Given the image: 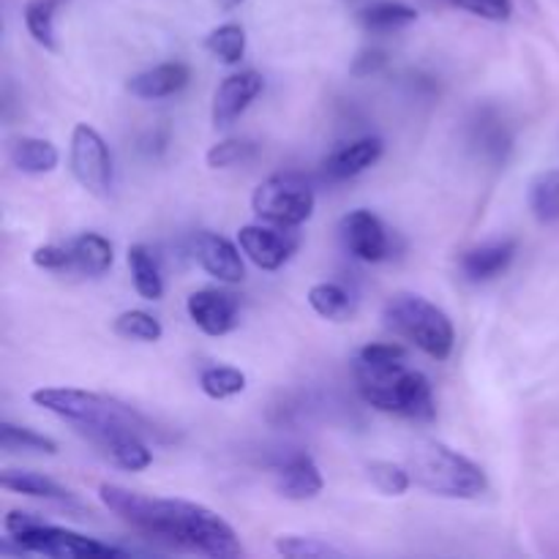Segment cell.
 I'll return each mask as SVG.
<instances>
[{
  "mask_svg": "<svg viewBox=\"0 0 559 559\" xmlns=\"http://www.w3.org/2000/svg\"><path fill=\"white\" fill-rule=\"evenodd\" d=\"M98 500L131 530L175 549L213 559H235L243 555L238 533L205 506L169 500V497H147L115 484L98 486Z\"/></svg>",
  "mask_w": 559,
  "mask_h": 559,
  "instance_id": "obj_1",
  "label": "cell"
},
{
  "mask_svg": "<svg viewBox=\"0 0 559 559\" xmlns=\"http://www.w3.org/2000/svg\"><path fill=\"white\" fill-rule=\"evenodd\" d=\"M31 402L76 426V431L96 442L102 451L123 435H156V426L142 418L134 407L104 393L82 391V388H38L31 393Z\"/></svg>",
  "mask_w": 559,
  "mask_h": 559,
  "instance_id": "obj_2",
  "label": "cell"
},
{
  "mask_svg": "<svg viewBox=\"0 0 559 559\" xmlns=\"http://www.w3.org/2000/svg\"><path fill=\"white\" fill-rule=\"evenodd\" d=\"M353 374L360 399L369 407L420 424H431L437 418L435 391L424 371L409 369L407 364H366L355 358Z\"/></svg>",
  "mask_w": 559,
  "mask_h": 559,
  "instance_id": "obj_3",
  "label": "cell"
},
{
  "mask_svg": "<svg viewBox=\"0 0 559 559\" xmlns=\"http://www.w3.org/2000/svg\"><path fill=\"white\" fill-rule=\"evenodd\" d=\"M413 484L448 500H475L489 489L486 473L467 456L437 440L418 442L407 456Z\"/></svg>",
  "mask_w": 559,
  "mask_h": 559,
  "instance_id": "obj_4",
  "label": "cell"
},
{
  "mask_svg": "<svg viewBox=\"0 0 559 559\" xmlns=\"http://www.w3.org/2000/svg\"><path fill=\"white\" fill-rule=\"evenodd\" d=\"M382 325L399 338H407L413 347L435 360H448L456 344V331L445 311L429 298L415 293H396L382 306Z\"/></svg>",
  "mask_w": 559,
  "mask_h": 559,
  "instance_id": "obj_5",
  "label": "cell"
},
{
  "mask_svg": "<svg viewBox=\"0 0 559 559\" xmlns=\"http://www.w3.org/2000/svg\"><path fill=\"white\" fill-rule=\"evenodd\" d=\"M3 533L14 540L16 549L27 551V555L52 559H104L123 555V551L112 549V546L98 544V540L71 533V530L55 527V524L41 522V519L25 511L5 513Z\"/></svg>",
  "mask_w": 559,
  "mask_h": 559,
  "instance_id": "obj_6",
  "label": "cell"
},
{
  "mask_svg": "<svg viewBox=\"0 0 559 559\" xmlns=\"http://www.w3.org/2000/svg\"><path fill=\"white\" fill-rule=\"evenodd\" d=\"M317 205L314 189L298 173H276L262 180L251 194V211L267 224L300 227L311 218Z\"/></svg>",
  "mask_w": 559,
  "mask_h": 559,
  "instance_id": "obj_7",
  "label": "cell"
},
{
  "mask_svg": "<svg viewBox=\"0 0 559 559\" xmlns=\"http://www.w3.org/2000/svg\"><path fill=\"white\" fill-rule=\"evenodd\" d=\"M69 167L76 183L93 197H109L112 191V156L104 136L93 126L76 123L71 131Z\"/></svg>",
  "mask_w": 559,
  "mask_h": 559,
  "instance_id": "obj_8",
  "label": "cell"
},
{
  "mask_svg": "<svg viewBox=\"0 0 559 559\" xmlns=\"http://www.w3.org/2000/svg\"><path fill=\"white\" fill-rule=\"evenodd\" d=\"M298 227H265V224H249L240 227L238 246L260 271H278L289 262V257L298 251L300 238L295 233Z\"/></svg>",
  "mask_w": 559,
  "mask_h": 559,
  "instance_id": "obj_9",
  "label": "cell"
},
{
  "mask_svg": "<svg viewBox=\"0 0 559 559\" xmlns=\"http://www.w3.org/2000/svg\"><path fill=\"white\" fill-rule=\"evenodd\" d=\"M338 233H342L344 249L358 257V260L382 262L391 254V238H388L385 224L371 211H364V207L347 213L338 224Z\"/></svg>",
  "mask_w": 559,
  "mask_h": 559,
  "instance_id": "obj_10",
  "label": "cell"
},
{
  "mask_svg": "<svg viewBox=\"0 0 559 559\" xmlns=\"http://www.w3.org/2000/svg\"><path fill=\"white\" fill-rule=\"evenodd\" d=\"M186 311H189L191 322L200 328L205 336H227L238 325L240 304L233 293L227 289H197L186 300Z\"/></svg>",
  "mask_w": 559,
  "mask_h": 559,
  "instance_id": "obj_11",
  "label": "cell"
},
{
  "mask_svg": "<svg viewBox=\"0 0 559 559\" xmlns=\"http://www.w3.org/2000/svg\"><path fill=\"white\" fill-rule=\"evenodd\" d=\"M265 87V80H262L260 71H238V74H229L218 82L216 93H213L211 104V120L216 129H227L233 126L246 109L251 107L257 96Z\"/></svg>",
  "mask_w": 559,
  "mask_h": 559,
  "instance_id": "obj_12",
  "label": "cell"
},
{
  "mask_svg": "<svg viewBox=\"0 0 559 559\" xmlns=\"http://www.w3.org/2000/svg\"><path fill=\"white\" fill-rule=\"evenodd\" d=\"M194 257L200 262L202 271L207 276L218 278L224 284H238L246 278L243 257H240V246L224 238L218 233H200L194 238Z\"/></svg>",
  "mask_w": 559,
  "mask_h": 559,
  "instance_id": "obj_13",
  "label": "cell"
},
{
  "mask_svg": "<svg viewBox=\"0 0 559 559\" xmlns=\"http://www.w3.org/2000/svg\"><path fill=\"white\" fill-rule=\"evenodd\" d=\"M273 478H276L278 495L289 502L314 500V497H320L322 486H325L320 467H317V462L309 453H295V456H289L287 462L278 464Z\"/></svg>",
  "mask_w": 559,
  "mask_h": 559,
  "instance_id": "obj_14",
  "label": "cell"
},
{
  "mask_svg": "<svg viewBox=\"0 0 559 559\" xmlns=\"http://www.w3.org/2000/svg\"><path fill=\"white\" fill-rule=\"evenodd\" d=\"M382 153H385V145H382L380 136H360V140L338 145L336 151L328 153L325 162H322V169L333 180L358 178L360 173H366V169L380 162Z\"/></svg>",
  "mask_w": 559,
  "mask_h": 559,
  "instance_id": "obj_15",
  "label": "cell"
},
{
  "mask_svg": "<svg viewBox=\"0 0 559 559\" xmlns=\"http://www.w3.org/2000/svg\"><path fill=\"white\" fill-rule=\"evenodd\" d=\"M191 80V69L180 60H173V63L153 66V69L140 71L129 80V93L131 96L142 98V102H158V98L175 96V93L183 91Z\"/></svg>",
  "mask_w": 559,
  "mask_h": 559,
  "instance_id": "obj_16",
  "label": "cell"
},
{
  "mask_svg": "<svg viewBox=\"0 0 559 559\" xmlns=\"http://www.w3.org/2000/svg\"><path fill=\"white\" fill-rule=\"evenodd\" d=\"M513 260H516V240H495V243H484L464 251L459 267H462V276L467 282L480 284L506 273Z\"/></svg>",
  "mask_w": 559,
  "mask_h": 559,
  "instance_id": "obj_17",
  "label": "cell"
},
{
  "mask_svg": "<svg viewBox=\"0 0 559 559\" xmlns=\"http://www.w3.org/2000/svg\"><path fill=\"white\" fill-rule=\"evenodd\" d=\"M5 151H9L11 167L25 175L55 173L60 164L58 147L41 136H14V140H9Z\"/></svg>",
  "mask_w": 559,
  "mask_h": 559,
  "instance_id": "obj_18",
  "label": "cell"
},
{
  "mask_svg": "<svg viewBox=\"0 0 559 559\" xmlns=\"http://www.w3.org/2000/svg\"><path fill=\"white\" fill-rule=\"evenodd\" d=\"M71 271L82 276H104L112 267V243L98 233H85L69 243Z\"/></svg>",
  "mask_w": 559,
  "mask_h": 559,
  "instance_id": "obj_19",
  "label": "cell"
},
{
  "mask_svg": "<svg viewBox=\"0 0 559 559\" xmlns=\"http://www.w3.org/2000/svg\"><path fill=\"white\" fill-rule=\"evenodd\" d=\"M358 22L371 33H391L418 22V9L402 0H380L358 11Z\"/></svg>",
  "mask_w": 559,
  "mask_h": 559,
  "instance_id": "obj_20",
  "label": "cell"
},
{
  "mask_svg": "<svg viewBox=\"0 0 559 559\" xmlns=\"http://www.w3.org/2000/svg\"><path fill=\"white\" fill-rule=\"evenodd\" d=\"M0 486H3L5 491H14V495L38 497V500H71L69 489L55 484L47 475L31 473V469H3V473H0Z\"/></svg>",
  "mask_w": 559,
  "mask_h": 559,
  "instance_id": "obj_21",
  "label": "cell"
},
{
  "mask_svg": "<svg viewBox=\"0 0 559 559\" xmlns=\"http://www.w3.org/2000/svg\"><path fill=\"white\" fill-rule=\"evenodd\" d=\"M129 267H131V282L140 298L158 300L164 295V276L158 267L156 254L147 246L134 243L129 249Z\"/></svg>",
  "mask_w": 559,
  "mask_h": 559,
  "instance_id": "obj_22",
  "label": "cell"
},
{
  "mask_svg": "<svg viewBox=\"0 0 559 559\" xmlns=\"http://www.w3.org/2000/svg\"><path fill=\"white\" fill-rule=\"evenodd\" d=\"M527 202L538 222H559V169H546V173L535 175L527 191Z\"/></svg>",
  "mask_w": 559,
  "mask_h": 559,
  "instance_id": "obj_23",
  "label": "cell"
},
{
  "mask_svg": "<svg viewBox=\"0 0 559 559\" xmlns=\"http://www.w3.org/2000/svg\"><path fill=\"white\" fill-rule=\"evenodd\" d=\"M309 306L322 317V320H331V322L349 320L355 311L353 298H349L347 289H344L342 284H333V282L314 284V287L309 289Z\"/></svg>",
  "mask_w": 559,
  "mask_h": 559,
  "instance_id": "obj_24",
  "label": "cell"
},
{
  "mask_svg": "<svg viewBox=\"0 0 559 559\" xmlns=\"http://www.w3.org/2000/svg\"><path fill=\"white\" fill-rule=\"evenodd\" d=\"M205 49L222 63L235 66L246 55V31L238 22H224L205 36Z\"/></svg>",
  "mask_w": 559,
  "mask_h": 559,
  "instance_id": "obj_25",
  "label": "cell"
},
{
  "mask_svg": "<svg viewBox=\"0 0 559 559\" xmlns=\"http://www.w3.org/2000/svg\"><path fill=\"white\" fill-rule=\"evenodd\" d=\"M60 0H31L25 5V27L33 41L41 44L49 52H58V36H55V9Z\"/></svg>",
  "mask_w": 559,
  "mask_h": 559,
  "instance_id": "obj_26",
  "label": "cell"
},
{
  "mask_svg": "<svg viewBox=\"0 0 559 559\" xmlns=\"http://www.w3.org/2000/svg\"><path fill=\"white\" fill-rule=\"evenodd\" d=\"M104 451H107V456L112 459L120 469H126V473H142V469H147L153 464L151 448L145 445V440H142L140 435L118 437V440L109 442Z\"/></svg>",
  "mask_w": 559,
  "mask_h": 559,
  "instance_id": "obj_27",
  "label": "cell"
},
{
  "mask_svg": "<svg viewBox=\"0 0 559 559\" xmlns=\"http://www.w3.org/2000/svg\"><path fill=\"white\" fill-rule=\"evenodd\" d=\"M200 388L207 399H233L246 391V374L233 366H211L200 374Z\"/></svg>",
  "mask_w": 559,
  "mask_h": 559,
  "instance_id": "obj_28",
  "label": "cell"
},
{
  "mask_svg": "<svg viewBox=\"0 0 559 559\" xmlns=\"http://www.w3.org/2000/svg\"><path fill=\"white\" fill-rule=\"evenodd\" d=\"M112 331L118 333V336L131 338V342H145V344L158 342V338L164 336L162 322L142 309H131V311H123V314L115 317Z\"/></svg>",
  "mask_w": 559,
  "mask_h": 559,
  "instance_id": "obj_29",
  "label": "cell"
},
{
  "mask_svg": "<svg viewBox=\"0 0 559 559\" xmlns=\"http://www.w3.org/2000/svg\"><path fill=\"white\" fill-rule=\"evenodd\" d=\"M0 448L3 451H33V453H47L55 456L58 453V442L52 437H44L38 431L25 429V426H14L9 420L0 424Z\"/></svg>",
  "mask_w": 559,
  "mask_h": 559,
  "instance_id": "obj_30",
  "label": "cell"
},
{
  "mask_svg": "<svg viewBox=\"0 0 559 559\" xmlns=\"http://www.w3.org/2000/svg\"><path fill=\"white\" fill-rule=\"evenodd\" d=\"M276 551L293 559H328V557H344L338 546L328 544L322 538H309V535H278Z\"/></svg>",
  "mask_w": 559,
  "mask_h": 559,
  "instance_id": "obj_31",
  "label": "cell"
},
{
  "mask_svg": "<svg viewBox=\"0 0 559 559\" xmlns=\"http://www.w3.org/2000/svg\"><path fill=\"white\" fill-rule=\"evenodd\" d=\"M369 480L377 486V491H382L385 497H402L407 495L409 486H413V475H409V469L393 462H371Z\"/></svg>",
  "mask_w": 559,
  "mask_h": 559,
  "instance_id": "obj_32",
  "label": "cell"
},
{
  "mask_svg": "<svg viewBox=\"0 0 559 559\" xmlns=\"http://www.w3.org/2000/svg\"><path fill=\"white\" fill-rule=\"evenodd\" d=\"M257 156V145L251 140H222L205 153L207 169H229Z\"/></svg>",
  "mask_w": 559,
  "mask_h": 559,
  "instance_id": "obj_33",
  "label": "cell"
},
{
  "mask_svg": "<svg viewBox=\"0 0 559 559\" xmlns=\"http://www.w3.org/2000/svg\"><path fill=\"white\" fill-rule=\"evenodd\" d=\"M445 3L489 22H508L513 16V0H445Z\"/></svg>",
  "mask_w": 559,
  "mask_h": 559,
  "instance_id": "obj_34",
  "label": "cell"
},
{
  "mask_svg": "<svg viewBox=\"0 0 559 559\" xmlns=\"http://www.w3.org/2000/svg\"><path fill=\"white\" fill-rule=\"evenodd\" d=\"M31 260H33V265L44 267V271H52V273L71 271L69 243H66V246H55V243L38 246V249H33Z\"/></svg>",
  "mask_w": 559,
  "mask_h": 559,
  "instance_id": "obj_35",
  "label": "cell"
},
{
  "mask_svg": "<svg viewBox=\"0 0 559 559\" xmlns=\"http://www.w3.org/2000/svg\"><path fill=\"white\" fill-rule=\"evenodd\" d=\"M358 360H366V364H407L409 353L402 344H366V347L358 349L355 355Z\"/></svg>",
  "mask_w": 559,
  "mask_h": 559,
  "instance_id": "obj_36",
  "label": "cell"
},
{
  "mask_svg": "<svg viewBox=\"0 0 559 559\" xmlns=\"http://www.w3.org/2000/svg\"><path fill=\"white\" fill-rule=\"evenodd\" d=\"M385 63L388 55L382 52V49H364V52L353 60L349 71H353V76H369L374 74V71H380Z\"/></svg>",
  "mask_w": 559,
  "mask_h": 559,
  "instance_id": "obj_37",
  "label": "cell"
},
{
  "mask_svg": "<svg viewBox=\"0 0 559 559\" xmlns=\"http://www.w3.org/2000/svg\"><path fill=\"white\" fill-rule=\"evenodd\" d=\"M218 3V9H224V11H233V9H238L240 3H246V0H216Z\"/></svg>",
  "mask_w": 559,
  "mask_h": 559,
  "instance_id": "obj_38",
  "label": "cell"
}]
</instances>
